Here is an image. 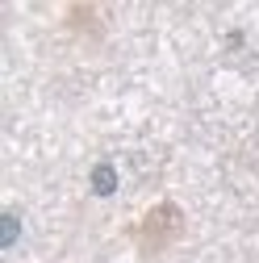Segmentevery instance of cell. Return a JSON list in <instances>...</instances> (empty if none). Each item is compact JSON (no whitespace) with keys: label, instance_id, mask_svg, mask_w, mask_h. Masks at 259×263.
Listing matches in <instances>:
<instances>
[{"label":"cell","instance_id":"6da1fadb","mask_svg":"<svg viewBox=\"0 0 259 263\" xmlns=\"http://www.w3.org/2000/svg\"><path fill=\"white\" fill-rule=\"evenodd\" d=\"M117 184H121V180H117V167H113L109 159H101V163L88 172V188H92V196H113Z\"/></svg>","mask_w":259,"mask_h":263},{"label":"cell","instance_id":"7a4b0ae2","mask_svg":"<svg viewBox=\"0 0 259 263\" xmlns=\"http://www.w3.org/2000/svg\"><path fill=\"white\" fill-rule=\"evenodd\" d=\"M17 242H21V213L17 209H5V213H0V247L13 251Z\"/></svg>","mask_w":259,"mask_h":263}]
</instances>
